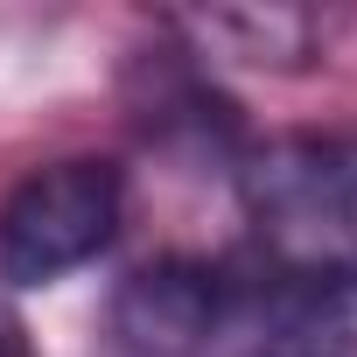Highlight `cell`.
<instances>
[{"label":"cell","mask_w":357,"mask_h":357,"mask_svg":"<svg viewBox=\"0 0 357 357\" xmlns=\"http://www.w3.org/2000/svg\"><path fill=\"white\" fill-rule=\"evenodd\" d=\"M238 211L280 280H357V133H273L238 161Z\"/></svg>","instance_id":"cell-1"},{"label":"cell","mask_w":357,"mask_h":357,"mask_svg":"<svg viewBox=\"0 0 357 357\" xmlns=\"http://www.w3.org/2000/svg\"><path fill=\"white\" fill-rule=\"evenodd\" d=\"M126 218V175L105 154H63L29 168L0 197V280L8 287H56L91 266Z\"/></svg>","instance_id":"cell-2"},{"label":"cell","mask_w":357,"mask_h":357,"mask_svg":"<svg viewBox=\"0 0 357 357\" xmlns=\"http://www.w3.org/2000/svg\"><path fill=\"white\" fill-rule=\"evenodd\" d=\"M252 266L225 259H147L112 294V329L133 357H238Z\"/></svg>","instance_id":"cell-3"},{"label":"cell","mask_w":357,"mask_h":357,"mask_svg":"<svg viewBox=\"0 0 357 357\" xmlns=\"http://www.w3.org/2000/svg\"><path fill=\"white\" fill-rule=\"evenodd\" d=\"M238 357H357V280H280L252 266Z\"/></svg>","instance_id":"cell-4"},{"label":"cell","mask_w":357,"mask_h":357,"mask_svg":"<svg viewBox=\"0 0 357 357\" xmlns=\"http://www.w3.org/2000/svg\"><path fill=\"white\" fill-rule=\"evenodd\" d=\"M197 29L245 63H301L308 56V15H204Z\"/></svg>","instance_id":"cell-5"},{"label":"cell","mask_w":357,"mask_h":357,"mask_svg":"<svg viewBox=\"0 0 357 357\" xmlns=\"http://www.w3.org/2000/svg\"><path fill=\"white\" fill-rule=\"evenodd\" d=\"M0 357H36V343H29V322L0 301Z\"/></svg>","instance_id":"cell-6"}]
</instances>
